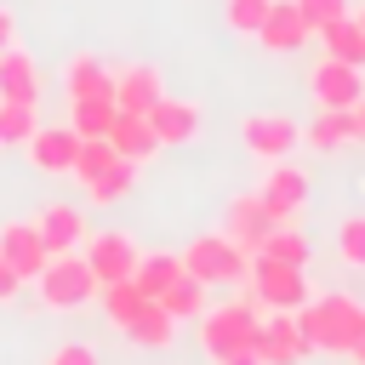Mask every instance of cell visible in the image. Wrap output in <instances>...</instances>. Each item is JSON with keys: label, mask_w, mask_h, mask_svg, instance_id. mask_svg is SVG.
<instances>
[{"label": "cell", "mask_w": 365, "mask_h": 365, "mask_svg": "<svg viewBox=\"0 0 365 365\" xmlns=\"http://www.w3.org/2000/svg\"><path fill=\"white\" fill-rule=\"evenodd\" d=\"M160 68H148V63H131V68H120L114 74V108H125V114H148L154 103H160Z\"/></svg>", "instance_id": "obj_18"}, {"label": "cell", "mask_w": 365, "mask_h": 365, "mask_svg": "<svg viewBox=\"0 0 365 365\" xmlns=\"http://www.w3.org/2000/svg\"><path fill=\"white\" fill-rule=\"evenodd\" d=\"M68 125L80 137H103L114 125V97H80V103H68Z\"/></svg>", "instance_id": "obj_30"}, {"label": "cell", "mask_w": 365, "mask_h": 365, "mask_svg": "<svg viewBox=\"0 0 365 365\" xmlns=\"http://www.w3.org/2000/svg\"><path fill=\"white\" fill-rule=\"evenodd\" d=\"M0 97L6 103H40V63L23 46H0Z\"/></svg>", "instance_id": "obj_17"}, {"label": "cell", "mask_w": 365, "mask_h": 365, "mask_svg": "<svg viewBox=\"0 0 365 365\" xmlns=\"http://www.w3.org/2000/svg\"><path fill=\"white\" fill-rule=\"evenodd\" d=\"M80 257H86V268H91L97 285L131 279V268H137V245H131L125 228H97V234H86V240H80Z\"/></svg>", "instance_id": "obj_7"}, {"label": "cell", "mask_w": 365, "mask_h": 365, "mask_svg": "<svg viewBox=\"0 0 365 365\" xmlns=\"http://www.w3.org/2000/svg\"><path fill=\"white\" fill-rule=\"evenodd\" d=\"M0 257L11 262V274H17L23 285H29V279H40V268L51 262V251H46L40 228H34V222H23V217L0 228Z\"/></svg>", "instance_id": "obj_12"}, {"label": "cell", "mask_w": 365, "mask_h": 365, "mask_svg": "<svg viewBox=\"0 0 365 365\" xmlns=\"http://www.w3.org/2000/svg\"><path fill=\"white\" fill-rule=\"evenodd\" d=\"M103 137L114 143L120 160H137V165H143L148 154H160V137L148 131V120H143V114H125V108H114V125H108Z\"/></svg>", "instance_id": "obj_20"}, {"label": "cell", "mask_w": 365, "mask_h": 365, "mask_svg": "<svg viewBox=\"0 0 365 365\" xmlns=\"http://www.w3.org/2000/svg\"><path fill=\"white\" fill-rule=\"evenodd\" d=\"M34 228H40V240H46V251H51V257H57V251H80V240L91 234V228H86V211H80V205H68V200L46 205V211L34 217Z\"/></svg>", "instance_id": "obj_16"}, {"label": "cell", "mask_w": 365, "mask_h": 365, "mask_svg": "<svg viewBox=\"0 0 365 365\" xmlns=\"http://www.w3.org/2000/svg\"><path fill=\"white\" fill-rule=\"evenodd\" d=\"M240 143H245V154H257V160H285V154H297L302 125H297L291 114H245V120H240Z\"/></svg>", "instance_id": "obj_8"}, {"label": "cell", "mask_w": 365, "mask_h": 365, "mask_svg": "<svg viewBox=\"0 0 365 365\" xmlns=\"http://www.w3.org/2000/svg\"><path fill=\"white\" fill-rule=\"evenodd\" d=\"M308 91H314V103H319V108H354V103L365 97V74H359L354 63L319 57V63H314V74H308Z\"/></svg>", "instance_id": "obj_10"}, {"label": "cell", "mask_w": 365, "mask_h": 365, "mask_svg": "<svg viewBox=\"0 0 365 365\" xmlns=\"http://www.w3.org/2000/svg\"><path fill=\"white\" fill-rule=\"evenodd\" d=\"M268 57H291L302 40H308V23H302V11H297V0H274L268 6V17H262V29L251 34Z\"/></svg>", "instance_id": "obj_13"}, {"label": "cell", "mask_w": 365, "mask_h": 365, "mask_svg": "<svg viewBox=\"0 0 365 365\" xmlns=\"http://www.w3.org/2000/svg\"><path fill=\"white\" fill-rule=\"evenodd\" d=\"M251 297L274 314H297L308 297H314V285H308V268H297V262H274V257H251Z\"/></svg>", "instance_id": "obj_4"}, {"label": "cell", "mask_w": 365, "mask_h": 365, "mask_svg": "<svg viewBox=\"0 0 365 365\" xmlns=\"http://www.w3.org/2000/svg\"><path fill=\"white\" fill-rule=\"evenodd\" d=\"M262 302L245 291L240 302H217V308H200V319H194V342H200V354H211V359H222V354H234V348H251V336H257V325H262Z\"/></svg>", "instance_id": "obj_2"}, {"label": "cell", "mask_w": 365, "mask_h": 365, "mask_svg": "<svg viewBox=\"0 0 365 365\" xmlns=\"http://www.w3.org/2000/svg\"><path fill=\"white\" fill-rule=\"evenodd\" d=\"M97 297H103V319L108 325H125L148 297L137 291V279H108V285H97Z\"/></svg>", "instance_id": "obj_29"}, {"label": "cell", "mask_w": 365, "mask_h": 365, "mask_svg": "<svg viewBox=\"0 0 365 365\" xmlns=\"http://www.w3.org/2000/svg\"><path fill=\"white\" fill-rule=\"evenodd\" d=\"M354 17H359V29H365V6H359V11H354Z\"/></svg>", "instance_id": "obj_41"}, {"label": "cell", "mask_w": 365, "mask_h": 365, "mask_svg": "<svg viewBox=\"0 0 365 365\" xmlns=\"http://www.w3.org/2000/svg\"><path fill=\"white\" fill-rule=\"evenodd\" d=\"M29 148V165L46 171V177H68L74 154H80V131L74 125H34V137L23 143Z\"/></svg>", "instance_id": "obj_11"}, {"label": "cell", "mask_w": 365, "mask_h": 365, "mask_svg": "<svg viewBox=\"0 0 365 365\" xmlns=\"http://www.w3.org/2000/svg\"><path fill=\"white\" fill-rule=\"evenodd\" d=\"M302 143H308V148H319V154H336L342 143H359L354 108H319V114L302 125Z\"/></svg>", "instance_id": "obj_19"}, {"label": "cell", "mask_w": 365, "mask_h": 365, "mask_svg": "<svg viewBox=\"0 0 365 365\" xmlns=\"http://www.w3.org/2000/svg\"><path fill=\"white\" fill-rule=\"evenodd\" d=\"M177 274H182V257H177V251H148V257H137V268H131V279H137L143 297H160Z\"/></svg>", "instance_id": "obj_27"}, {"label": "cell", "mask_w": 365, "mask_h": 365, "mask_svg": "<svg viewBox=\"0 0 365 365\" xmlns=\"http://www.w3.org/2000/svg\"><path fill=\"white\" fill-rule=\"evenodd\" d=\"M268 228H274V211L262 205V194H234V200H228V211H222V234H228L234 245L257 251Z\"/></svg>", "instance_id": "obj_15"}, {"label": "cell", "mask_w": 365, "mask_h": 365, "mask_svg": "<svg viewBox=\"0 0 365 365\" xmlns=\"http://www.w3.org/2000/svg\"><path fill=\"white\" fill-rule=\"evenodd\" d=\"M354 125H359V143H365V97L354 103Z\"/></svg>", "instance_id": "obj_39"}, {"label": "cell", "mask_w": 365, "mask_h": 365, "mask_svg": "<svg viewBox=\"0 0 365 365\" xmlns=\"http://www.w3.org/2000/svg\"><path fill=\"white\" fill-rule=\"evenodd\" d=\"M297 325L314 342V354H348L365 336V302L342 297V291H325V297H308L297 308Z\"/></svg>", "instance_id": "obj_1"}, {"label": "cell", "mask_w": 365, "mask_h": 365, "mask_svg": "<svg viewBox=\"0 0 365 365\" xmlns=\"http://www.w3.org/2000/svg\"><path fill=\"white\" fill-rule=\"evenodd\" d=\"M120 331H125L137 348H171V342H177V319H171V314H165L154 297H148V302H143V308H137V314H131Z\"/></svg>", "instance_id": "obj_22"}, {"label": "cell", "mask_w": 365, "mask_h": 365, "mask_svg": "<svg viewBox=\"0 0 365 365\" xmlns=\"http://www.w3.org/2000/svg\"><path fill=\"white\" fill-rule=\"evenodd\" d=\"M143 120H148V131L160 137V148H182V143L200 137V108L182 103V97H165V91H160V103H154Z\"/></svg>", "instance_id": "obj_14"}, {"label": "cell", "mask_w": 365, "mask_h": 365, "mask_svg": "<svg viewBox=\"0 0 365 365\" xmlns=\"http://www.w3.org/2000/svg\"><path fill=\"white\" fill-rule=\"evenodd\" d=\"M40 125V103H6L0 97V148H23Z\"/></svg>", "instance_id": "obj_28"}, {"label": "cell", "mask_w": 365, "mask_h": 365, "mask_svg": "<svg viewBox=\"0 0 365 365\" xmlns=\"http://www.w3.org/2000/svg\"><path fill=\"white\" fill-rule=\"evenodd\" d=\"M251 354H257V365H302L308 354H314V342L302 336V325H297V314H262V325H257V336H251Z\"/></svg>", "instance_id": "obj_6"}, {"label": "cell", "mask_w": 365, "mask_h": 365, "mask_svg": "<svg viewBox=\"0 0 365 365\" xmlns=\"http://www.w3.org/2000/svg\"><path fill=\"white\" fill-rule=\"evenodd\" d=\"M6 40H11V11L0 6V46H6Z\"/></svg>", "instance_id": "obj_38"}, {"label": "cell", "mask_w": 365, "mask_h": 365, "mask_svg": "<svg viewBox=\"0 0 365 365\" xmlns=\"http://www.w3.org/2000/svg\"><path fill=\"white\" fill-rule=\"evenodd\" d=\"M154 302H160V308H165L177 325H182V319H200V308H205V279H194V274H177V279H171V285H165Z\"/></svg>", "instance_id": "obj_25"}, {"label": "cell", "mask_w": 365, "mask_h": 365, "mask_svg": "<svg viewBox=\"0 0 365 365\" xmlns=\"http://www.w3.org/2000/svg\"><path fill=\"white\" fill-rule=\"evenodd\" d=\"M268 6H274V0H222V17H228V29H234V34H245V40H251V34L262 29Z\"/></svg>", "instance_id": "obj_32"}, {"label": "cell", "mask_w": 365, "mask_h": 365, "mask_svg": "<svg viewBox=\"0 0 365 365\" xmlns=\"http://www.w3.org/2000/svg\"><path fill=\"white\" fill-rule=\"evenodd\" d=\"M348 359H354V365H365V336H359V342L348 348Z\"/></svg>", "instance_id": "obj_40"}, {"label": "cell", "mask_w": 365, "mask_h": 365, "mask_svg": "<svg viewBox=\"0 0 365 365\" xmlns=\"http://www.w3.org/2000/svg\"><path fill=\"white\" fill-rule=\"evenodd\" d=\"M80 188H86L91 205H114V200H125V194L137 188V160H114L103 177H91V182H80Z\"/></svg>", "instance_id": "obj_26"}, {"label": "cell", "mask_w": 365, "mask_h": 365, "mask_svg": "<svg viewBox=\"0 0 365 365\" xmlns=\"http://www.w3.org/2000/svg\"><path fill=\"white\" fill-rule=\"evenodd\" d=\"M262 257H274V262H297V268H308V257H314V245H308V234L302 228H291V222H274L268 234H262V245H257ZM251 251V257H257Z\"/></svg>", "instance_id": "obj_24"}, {"label": "cell", "mask_w": 365, "mask_h": 365, "mask_svg": "<svg viewBox=\"0 0 365 365\" xmlns=\"http://www.w3.org/2000/svg\"><path fill=\"white\" fill-rule=\"evenodd\" d=\"M297 11H302V23H308V34H319L325 23L348 17V0H297Z\"/></svg>", "instance_id": "obj_34"}, {"label": "cell", "mask_w": 365, "mask_h": 365, "mask_svg": "<svg viewBox=\"0 0 365 365\" xmlns=\"http://www.w3.org/2000/svg\"><path fill=\"white\" fill-rule=\"evenodd\" d=\"M336 257H342L348 268H365V217H348V222L336 228Z\"/></svg>", "instance_id": "obj_33"}, {"label": "cell", "mask_w": 365, "mask_h": 365, "mask_svg": "<svg viewBox=\"0 0 365 365\" xmlns=\"http://www.w3.org/2000/svg\"><path fill=\"white\" fill-rule=\"evenodd\" d=\"M46 365H97V348H91V342H63Z\"/></svg>", "instance_id": "obj_35"}, {"label": "cell", "mask_w": 365, "mask_h": 365, "mask_svg": "<svg viewBox=\"0 0 365 365\" xmlns=\"http://www.w3.org/2000/svg\"><path fill=\"white\" fill-rule=\"evenodd\" d=\"M257 194L274 211V222H297V211L308 205V171L302 165H285V160H268V177H262Z\"/></svg>", "instance_id": "obj_9"}, {"label": "cell", "mask_w": 365, "mask_h": 365, "mask_svg": "<svg viewBox=\"0 0 365 365\" xmlns=\"http://www.w3.org/2000/svg\"><path fill=\"white\" fill-rule=\"evenodd\" d=\"M319 46H325V57L365 68V29H359V17H354V11H348V17H336V23H325V29H319Z\"/></svg>", "instance_id": "obj_23"}, {"label": "cell", "mask_w": 365, "mask_h": 365, "mask_svg": "<svg viewBox=\"0 0 365 365\" xmlns=\"http://www.w3.org/2000/svg\"><path fill=\"white\" fill-rule=\"evenodd\" d=\"M177 257H182V274H194L205 285H245L251 279V251L234 245L228 234H194Z\"/></svg>", "instance_id": "obj_3"}, {"label": "cell", "mask_w": 365, "mask_h": 365, "mask_svg": "<svg viewBox=\"0 0 365 365\" xmlns=\"http://www.w3.org/2000/svg\"><path fill=\"white\" fill-rule=\"evenodd\" d=\"M114 160H120V154H114V143H108V137H80V154H74L68 177H74V182H91V177H103Z\"/></svg>", "instance_id": "obj_31"}, {"label": "cell", "mask_w": 365, "mask_h": 365, "mask_svg": "<svg viewBox=\"0 0 365 365\" xmlns=\"http://www.w3.org/2000/svg\"><path fill=\"white\" fill-rule=\"evenodd\" d=\"M217 365H257V354H251V348H234V354H222Z\"/></svg>", "instance_id": "obj_37"}, {"label": "cell", "mask_w": 365, "mask_h": 365, "mask_svg": "<svg viewBox=\"0 0 365 365\" xmlns=\"http://www.w3.org/2000/svg\"><path fill=\"white\" fill-rule=\"evenodd\" d=\"M34 285H40V302L57 308V314H68V308H80V302L97 297V279H91V268H86L80 251H57V257L40 268Z\"/></svg>", "instance_id": "obj_5"}, {"label": "cell", "mask_w": 365, "mask_h": 365, "mask_svg": "<svg viewBox=\"0 0 365 365\" xmlns=\"http://www.w3.org/2000/svg\"><path fill=\"white\" fill-rule=\"evenodd\" d=\"M63 91H68V103H80V97H114V74L91 51H80V57L63 63Z\"/></svg>", "instance_id": "obj_21"}, {"label": "cell", "mask_w": 365, "mask_h": 365, "mask_svg": "<svg viewBox=\"0 0 365 365\" xmlns=\"http://www.w3.org/2000/svg\"><path fill=\"white\" fill-rule=\"evenodd\" d=\"M17 291H23V279H17V274H11V262L0 257V302H11Z\"/></svg>", "instance_id": "obj_36"}]
</instances>
